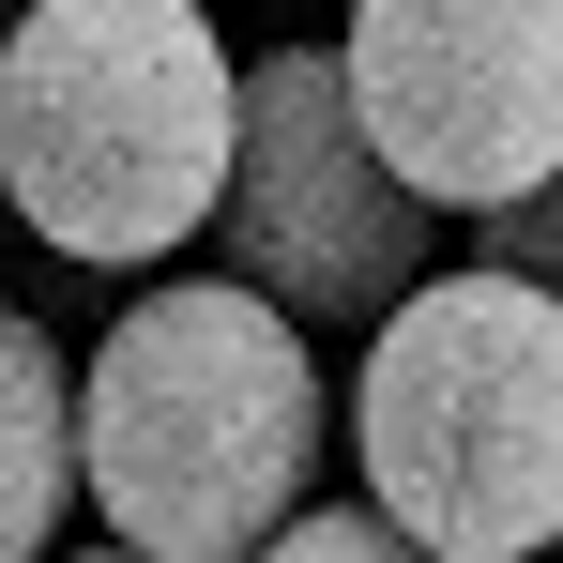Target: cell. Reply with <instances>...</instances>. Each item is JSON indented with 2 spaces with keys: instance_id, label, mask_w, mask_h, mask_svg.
<instances>
[{
  "instance_id": "8",
  "label": "cell",
  "mask_w": 563,
  "mask_h": 563,
  "mask_svg": "<svg viewBox=\"0 0 563 563\" xmlns=\"http://www.w3.org/2000/svg\"><path fill=\"white\" fill-rule=\"evenodd\" d=\"M472 260H503V275L563 289V168H549L533 198H503V213H472Z\"/></svg>"
},
{
  "instance_id": "12",
  "label": "cell",
  "mask_w": 563,
  "mask_h": 563,
  "mask_svg": "<svg viewBox=\"0 0 563 563\" xmlns=\"http://www.w3.org/2000/svg\"><path fill=\"white\" fill-rule=\"evenodd\" d=\"M549 563H563V549H549Z\"/></svg>"
},
{
  "instance_id": "7",
  "label": "cell",
  "mask_w": 563,
  "mask_h": 563,
  "mask_svg": "<svg viewBox=\"0 0 563 563\" xmlns=\"http://www.w3.org/2000/svg\"><path fill=\"white\" fill-rule=\"evenodd\" d=\"M260 563H457V549H427L411 518H380V503H305Z\"/></svg>"
},
{
  "instance_id": "11",
  "label": "cell",
  "mask_w": 563,
  "mask_h": 563,
  "mask_svg": "<svg viewBox=\"0 0 563 563\" xmlns=\"http://www.w3.org/2000/svg\"><path fill=\"white\" fill-rule=\"evenodd\" d=\"M0 229H15V198H0Z\"/></svg>"
},
{
  "instance_id": "5",
  "label": "cell",
  "mask_w": 563,
  "mask_h": 563,
  "mask_svg": "<svg viewBox=\"0 0 563 563\" xmlns=\"http://www.w3.org/2000/svg\"><path fill=\"white\" fill-rule=\"evenodd\" d=\"M335 62L442 213H503L563 168V0H351Z\"/></svg>"
},
{
  "instance_id": "9",
  "label": "cell",
  "mask_w": 563,
  "mask_h": 563,
  "mask_svg": "<svg viewBox=\"0 0 563 563\" xmlns=\"http://www.w3.org/2000/svg\"><path fill=\"white\" fill-rule=\"evenodd\" d=\"M46 563H153V549H122V533H107V549H46Z\"/></svg>"
},
{
  "instance_id": "3",
  "label": "cell",
  "mask_w": 563,
  "mask_h": 563,
  "mask_svg": "<svg viewBox=\"0 0 563 563\" xmlns=\"http://www.w3.org/2000/svg\"><path fill=\"white\" fill-rule=\"evenodd\" d=\"M351 472L380 518H411L457 563H549L563 549V289L503 275V260L411 275L351 366Z\"/></svg>"
},
{
  "instance_id": "1",
  "label": "cell",
  "mask_w": 563,
  "mask_h": 563,
  "mask_svg": "<svg viewBox=\"0 0 563 563\" xmlns=\"http://www.w3.org/2000/svg\"><path fill=\"white\" fill-rule=\"evenodd\" d=\"M77 442H92V518L122 549L260 563L335 457L320 320H289L260 275H153L77 351Z\"/></svg>"
},
{
  "instance_id": "4",
  "label": "cell",
  "mask_w": 563,
  "mask_h": 563,
  "mask_svg": "<svg viewBox=\"0 0 563 563\" xmlns=\"http://www.w3.org/2000/svg\"><path fill=\"white\" fill-rule=\"evenodd\" d=\"M427 229H442V198H411V168L366 137L351 62L260 46L244 62V153H229V198H213L229 275H260L289 320H380L427 275Z\"/></svg>"
},
{
  "instance_id": "6",
  "label": "cell",
  "mask_w": 563,
  "mask_h": 563,
  "mask_svg": "<svg viewBox=\"0 0 563 563\" xmlns=\"http://www.w3.org/2000/svg\"><path fill=\"white\" fill-rule=\"evenodd\" d=\"M77 503H92L77 351H62V320H46V305H0V563H46Z\"/></svg>"
},
{
  "instance_id": "2",
  "label": "cell",
  "mask_w": 563,
  "mask_h": 563,
  "mask_svg": "<svg viewBox=\"0 0 563 563\" xmlns=\"http://www.w3.org/2000/svg\"><path fill=\"white\" fill-rule=\"evenodd\" d=\"M244 153V62L213 0H15L0 198L77 275H168Z\"/></svg>"
},
{
  "instance_id": "10",
  "label": "cell",
  "mask_w": 563,
  "mask_h": 563,
  "mask_svg": "<svg viewBox=\"0 0 563 563\" xmlns=\"http://www.w3.org/2000/svg\"><path fill=\"white\" fill-rule=\"evenodd\" d=\"M0 31H15V0H0Z\"/></svg>"
}]
</instances>
